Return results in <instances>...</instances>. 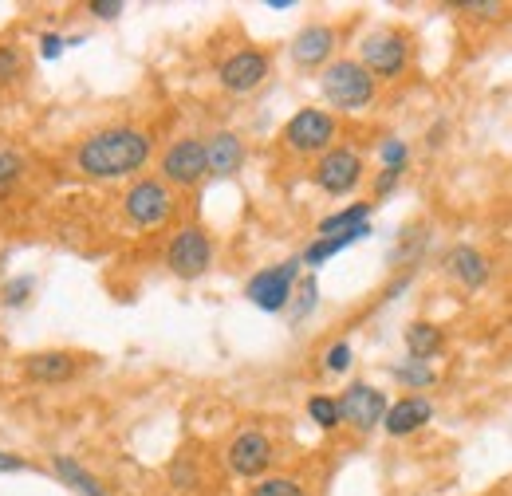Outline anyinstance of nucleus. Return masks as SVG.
<instances>
[{
	"instance_id": "11",
	"label": "nucleus",
	"mask_w": 512,
	"mask_h": 496,
	"mask_svg": "<svg viewBox=\"0 0 512 496\" xmlns=\"http://www.w3.org/2000/svg\"><path fill=\"white\" fill-rule=\"evenodd\" d=\"M268 71H272L268 52H260V48H241V52H233L229 60L217 67V79H221V87H225L229 95H249V91H256V87L268 79Z\"/></svg>"
},
{
	"instance_id": "28",
	"label": "nucleus",
	"mask_w": 512,
	"mask_h": 496,
	"mask_svg": "<svg viewBox=\"0 0 512 496\" xmlns=\"http://www.w3.org/2000/svg\"><path fill=\"white\" fill-rule=\"evenodd\" d=\"M20 71H24V56H20V48H12V44H0V83H12V79H20Z\"/></svg>"
},
{
	"instance_id": "10",
	"label": "nucleus",
	"mask_w": 512,
	"mask_h": 496,
	"mask_svg": "<svg viewBox=\"0 0 512 496\" xmlns=\"http://www.w3.org/2000/svg\"><path fill=\"white\" fill-rule=\"evenodd\" d=\"M162 178L170 186L190 189L201 178H209V158H205V142L201 138H178L166 154H162Z\"/></svg>"
},
{
	"instance_id": "36",
	"label": "nucleus",
	"mask_w": 512,
	"mask_h": 496,
	"mask_svg": "<svg viewBox=\"0 0 512 496\" xmlns=\"http://www.w3.org/2000/svg\"><path fill=\"white\" fill-rule=\"evenodd\" d=\"M20 469H24V457H16V453L0 449V473H20Z\"/></svg>"
},
{
	"instance_id": "27",
	"label": "nucleus",
	"mask_w": 512,
	"mask_h": 496,
	"mask_svg": "<svg viewBox=\"0 0 512 496\" xmlns=\"http://www.w3.org/2000/svg\"><path fill=\"white\" fill-rule=\"evenodd\" d=\"M351 363H355V351H351V343H331V347H327V355H323V367H327L331 374L351 371Z\"/></svg>"
},
{
	"instance_id": "9",
	"label": "nucleus",
	"mask_w": 512,
	"mask_h": 496,
	"mask_svg": "<svg viewBox=\"0 0 512 496\" xmlns=\"http://www.w3.org/2000/svg\"><path fill=\"white\" fill-rule=\"evenodd\" d=\"M386 410H390L386 394L379 386H371V382H351V386L339 394V414H343V422L355 426L359 434H371L375 426H383Z\"/></svg>"
},
{
	"instance_id": "22",
	"label": "nucleus",
	"mask_w": 512,
	"mask_h": 496,
	"mask_svg": "<svg viewBox=\"0 0 512 496\" xmlns=\"http://www.w3.org/2000/svg\"><path fill=\"white\" fill-rule=\"evenodd\" d=\"M390 374H394V382H402L406 390H430L434 382H438V371L430 367V363H422V359H402V363H394L390 367Z\"/></svg>"
},
{
	"instance_id": "32",
	"label": "nucleus",
	"mask_w": 512,
	"mask_h": 496,
	"mask_svg": "<svg viewBox=\"0 0 512 496\" xmlns=\"http://www.w3.org/2000/svg\"><path fill=\"white\" fill-rule=\"evenodd\" d=\"M123 8H127L123 0H91L87 4V12L99 16V20H115V16H123Z\"/></svg>"
},
{
	"instance_id": "34",
	"label": "nucleus",
	"mask_w": 512,
	"mask_h": 496,
	"mask_svg": "<svg viewBox=\"0 0 512 496\" xmlns=\"http://www.w3.org/2000/svg\"><path fill=\"white\" fill-rule=\"evenodd\" d=\"M402 182V170H379V178H375V197H386V193H394Z\"/></svg>"
},
{
	"instance_id": "6",
	"label": "nucleus",
	"mask_w": 512,
	"mask_h": 496,
	"mask_svg": "<svg viewBox=\"0 0 512 496\" xmlns=\"http://www.w3.org/2000/svg\"><path fill=\"white\" fill-rule=\"evenodd\" d=\"M359 63L375 75V79H398L410 63V40L394 28H379L359 44Z\"/></svg>"
},
{
	"instance_id": "29",
	"label": "nucleus",
	"mask_w": 512,
	"mask_h": 496,
	"mask_svg": "<svg viewBox=\"0 0 512 496\" xmlns=\"http://www.w3.org/2000/svg\"><path fill=\"white\" fill-rule=\"evenodd\" d=\"M32 288H36L32 276H16V280H8V284H4V304H8V308H20V304L32 296Z\"/></svg>"
},
{
	"instance_id": "25",
	"label": "nucleus",
	"mask_w": 512,
	"mask_h": 496,
	"mask_svg": "<svg viewBox=\"0 0 512 496\" xmlns=\"http://www.w3.org/2000/svg\"><path fill=\"white\" fill-rule=\"evenodd\" d=\"M249 496H308V489L292 477H260L249 489Z\"/></svg>"
},
{
	"instance_id": "3",
	"label": "nucleus",
	"mask_w": 512,
	"mask_h": 496,
	"mask_svg": "<svg viewBox=\"0 0 512 496\" xmlns=\"http://www.w3.org/2000/svg\"><path fill=\"white\" fill-rule=\"evenodd\" d=\"M300 268H304L300 256H292L284 264H272V268H260L253 280L245 284V300L260 311H284L292 304L296 284H300Z\"/></svg>"
},
{
	"instance_id": "37",
	"label": "nucleus",
	"mask_w": 512,
	"mask_h": 496,
	"mask_svg": "<svg viewBox=\"0 0 512 496\" xmlns=\"http://www.w3.org/2000/svg\"><path fill=\"white\" fill-rule=\"evenodd\" d=\"M272 12H288V8H296V0H264Z\"/></svg>"
},
{
	"instance_id": "35",
	"label": "nucleus",
	"mask_w": 512,
	"mask_h": 496,
	"mask_svg": "<svg viewBox=\"0 0 512 496\" xmlns=\"http://www.w3.org/2000/svg\"><path fill=\"white\" fill-rule=\"evenodd\" d=\"M170 481H174V485H182V489H190V485H193V469L186 465V461H174V469H170Z\"/></svg>"
},
{
	"instance_id": "26",
	"label": "nucleus",
	"mask_w": 512,
	"mask_h": 496,
	"mask_svg": "<svg viewBox=\"0 0 512 496\" xmlns=\"http://www.w3.org/2000/svg\"><path fill=\"white\" fill-rule=\"evenodd\" d=\"M379 158H383V170H406V162H410V146H406L402 138H383Z\"/></svg>"
},
{
	"instance_id": "23",
	"label": "nucleus",
	"mask_w": 512,
	"mask_h": 496,
	"mask_svg": "<svg viewBox=\"0 0 512 496\" xmlns=\"http://www.w3.org/2000/svg\"><path fill=\"white\" fill-rule=\"evenodd\" d=\"M292 296H296V300L288 304V315H292V323H304V319L316 311V304H320V284H316V276H304Z\"/></svg>"
},
{
	"instance_id": "20",
	"label": "nucleus",
	"mask_w": 512,
	"mask_h": 496,
	"mask_svg": "<svg viewBox=\"0 0 512 496\" xmlns=\"http://www.w3.org/2000/svg\"><path fill=\"white\" fill-rule=\"evenodd\" d=\"M371 201H355V205H347V209H339V213H331V217H323L320 221V237H335V233H347V229H359V225H371Z\"/></svg>"
},
{
	"instance_id": "30",
	"label": "nucleus",
	"mask_w": 512,
	"mask_h": 496,
	"mask_svg": "<svg viewBox=\"0 0 512 496\" xmlns=\"http://www.w3.org/2000/svg\"><path fill=\"white\" fill-rule=\"evenodd\" d=\"M24 174V158L12 150H0V186H12Z\"/></svg>"
},
{
	"instance_id": "12",
	"label": "nucleus",
	"mask_w": 512,
	"mask_h": 496,
	"mask_svg": "<svg viewBox=\"0 0 512 496\" xmlns=\"http://www.w3.org/2000/svg\"><path fill=\"white\" fill-rule=\"evenodd\" d=\"M229 469L237 473V477H245V481H260L268 469H272V461H276V449H272V441L260 434V430H245V434L233 437V445H229Z\"/></svg>"
},
{
	"instance_id": "33",
	"label": "nucleus",
	"mask_w": 512,
	"mask_h": 496,
	"mask_svg": "<svg viewBox=\"0 0 512 496\" xmlns=\"http://www.w3.org/2000/svg\"><path fill=\"white\" fill-rule=\"evenodd\" d=\"M461 12H473V16H481V20H493V16H501L505 8H501V4H493V0H465V4H461Z\"/></svg>"
},
{
	"instance_id": "17",
	"label": "nucleus",
	"mask_w": 512,
	"mask_h": 496,
	"mask_svg": "<svg viewBox=\"0 0 512 496\" xmlns=\"http://www.w3.org/2000/svg\"><path fill=\"white\" fill-rule=\"evenodd\" d=\"M75 371H79V363H75V355H67V351H40V355H32V359L24 363V374H28L32 382H67Z\"/></svg>"
},
{
	"instance_id": "13",
	"label": "nucleus",
	"mask_w": 512,
	"mask_h": 496,
	"mask_svg": "<svg viewBox=\"0 0 512 496\" xmlns=\"http://www.w3.org/2000/svg\"><path fill=\"white\" fill-rule=\"evenodd\" d=\"M442 268H446L449 280H453V284H461L465 292L485 288V284H489V276H493L489 256L473 245H453L446 252V260H442Z\"/></svg>"
},
{
	"instance_id": "31",
	"label": "nucleus",
	"mask_w": 512,
	"mask_h": 496,
	"mask_svg": "<svg viewBox=\"0 0 512 496\" xmlns=\"http://www.w3.org/2000/svg\"><path fill=\"white\" fill-rule=\"evenodd\" d=\"M64 48H67V36H60V32H44V36H40V56H44V60H60Z\"/></svg>"
},
{
	"instance_id": "21",
	"label": "nucleus",
	"mask_w": 512,
	"mask_h": 496,
	"mask_svg": "<svg viewBox=\"0 0 512 496\" xmlns=\"http://www.w3.org/2000/svg\"><path fill=\"white\" fill-rule=\"evenodd\" d=\"M52 465H56V477L64 481L67 489H75L79 496H107L103 493V485H99V481H95V477H91L75 457H56Z\"/></svg>"
},
{
	"instance_id": "24",
	"label": "nucleus",
	"mask_w": 512,
	"mask_h": 496,
	"mask_svg": "<svg viewBox=\"0 0 512 496\" xmlns=\"http://www.w3.org/2000/svg\"><path fill=\"white\" fill-rule=\"evenodd\" d=\"M308 418H312L320 430H335V426L343 422L339 398H331V394H312V398H308Z\"/></svg>"
},
{
	"instance_id": "19",
	"label": "nucleus",
	"mask_w": 512,
	"mask_h": 496,
	"mask_svg": "<svg viewBox=\"0 0 512 496\" xmlns=\"http://www.w3.org/2000/svg\"><path fill=\"white\" fill-rule=\"evenodd\" d=\"M442 347H446V331H442L438 323L418 319V323L406 327V355H410V359L430 363L434 355H442Z\"/></svg>"
},
{
	"instance_id": "15",
	"label": "nucleus",
	"mask_w": 512,
	"mask_h": 496,
	"mask_svg": "<svg viewBox=\"0 0 512 496\" xmlns=\"http://www.w3.org/2000/svg\"><path fill=\"white\" fill-rule=\"evenodd\" d=\"M335 44H339L335 28H327V24H308V28L296 32V40H292L288 52H292L296 67H327Z\"/></svg>"
},
{
	"instance_id": "18",
	"label": "nucleus",
	"mask_w": 512,
	"mask_h": 496,
	"mask_svg": "<svg viewBox=\"0 0 512 496\" xmlns=\"http://www.w3.org/2000/svg\"><path fill=\"white\" fill-rule=\"evenodd\" d=\"M371 237V225H359V229H347V233H335V237H316L312 245L304 248V264L308 268H320V264H327L331 256H339L343 248H351V245H359V241H367Z\"/></svg>"
},
{
	"instance_id": "14",
	"label": "nucleus",
	"mask_w": 512,
	"mask_h": 496,
	"mask_svg": "<svg viewBox=\"0 0 512 496\" xmlns=\"http://www.w3.org/2000/svg\"><path fill=\"white\" fill-rule=\"evenodd\" d=\"M430 422H434V402L426 394H406V398L390 402V410H386L383 418V430L390 437H410L418 434L422 426H430Z\"/></svg>"
},
{
	"instance_id": "7",
	"label": "nucleus",
	"mask_w": 512,
	"mask_h": 496,
	"mask_svg": "<svg viewBox=\"0 0 512 496\" xmlns=\"http://www.w3.org/2000/svg\"><path fill=\"white\" fill-rule=\"evenodd\" d=\"M312 182L327 193V197H347L355 193L363 182V154L351 150V146H331L327 154H320L316 170H312Z\"/></svg>"
},
{
	"instance_id": "16",
	"label": "nucleus",
	"mask_w": 512,
	"mask_h": 496,
	"mask_svg": "<svg viewBox=\"0 0 512 496\" xmlns=\"http://www.w3.org/2000/svg\"><path fill=\"white\" fill-rule=\"evenodd\" d=\"M205 158H209V174L213 178H233L245 166V142L233 130H217L213 138H205Z\"/></svg>"
},
{
	"instance_id": "2",
	"label": "nucleus",
	"mask_w": 512,
	"mask_h": 496,
	"mask_svg": "<svg viewBox=\"0 0 512 496\" xmlns=\"http://www.w3.org/2000/svg\"><path fill=\"white\" fill-rule=\"evenodd\" d=\"M320 91L335 111H363L379 95V79L359 60H331L320 75Z\"/></svg>"
},
{
	"instance_id": "4",
	"label": "nucleus",
	"mask_w": 512,
	"mask_h": 496,
	"mask_svg": "<svg viewBox=\"0 0 512 496\" xmlns=\"http://www.w3.org/2000/svg\"><path fill=\"white\" fill-rule=\"evenodd\" d=\"M123 213L134 229H158L174 213V193L158 178H138L123 197Z\"/></svg>"
},
{
	"instance_id": "5",
	"label": "nucleus",
	"mask_w": 512,
	"mask_h": 496,
	"mask_svg": "<svg viewBox=\"0 0 512 496\" xmlns=\"http://www.w3.org/2000/svg\"><path fill=\"white\" fill-rule=\"evenodd\" d=\"M335 115L320 111V107H300L288 123H284V146L292 154H327L335 142Z\"/></svg>"
},
{
	"instance_id": "1",
	"label": "nucleus",
	"mask_w": 512,
	"mask_h": 496,
	"mask_svg": "<svg viewBox=\"0 0 512 496\" xmlns=\"http://www.w3.org/2000/svg\"><path fill=\"white\" fill-rule=\"evenodd\" d=\"M154 138L138 126H107L95 130L91 138H83V146L75 150V162L87 178L95 182H115V178H130L150 162Z\"/></svg>"
},
{
	"instance_id": "8",
	"label": "nucleus",
	"mask_w": 512,
	"mask_h": 496,
	"mask_svg": "<svg viewBox=\"0 0 512 496\" xmlns=\"http://www.w3.org/2000/svg\"><path fill=\"white\" fill-rule=\"evenodd\" d=\"M213 264V241L205 229L186 225L182 233H174V241L166 248V268L178 276V280H201Z\"/></svg>"
}]
</instances>
